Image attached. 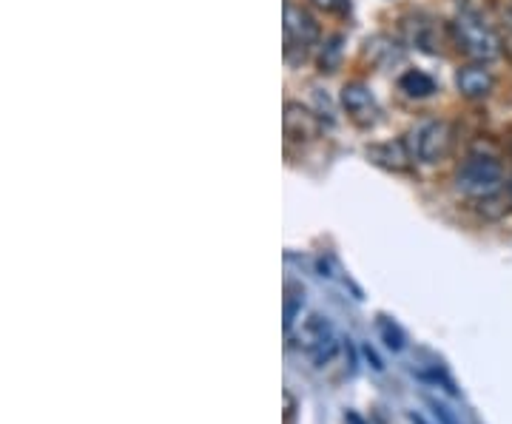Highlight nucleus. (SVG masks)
<instances>
[{"label": "nucleus", "instance_id": "nucleus-5", "mask_svg": "<svg viewBox=\"0 0 512 424\" xmlns=\"http://www.w3.org/2000/svg\"><path fill=\"white\" fill-rule=\"evenodd\" d=\"M282 126H285V137H288L291 143H299V146L313 143V140L319 137V131H322L319 117H316L308 106H302V103H285Z\"/></svg>", "mask_w": 512, "mask_h": 424}, {"label": "nucleus", "instance_id": "nucleus-10", "mask_svg": "<svg viewBox=\"0 0 512 424\" xmlns=\"http://www.w3.org/2000/svg\"><path fill=\"white\" fill-rule=\"evenodd\" d=\"M399 89H402L407 97H430V94H436V80L430 77V74L419 72V69H410V72H404L399 77Z\"/></svg>", "mask_w": 512, "mask_h": 424}, {"label": "nucleus", "instance_id": "nucleus-9", "mask_svg": "<svg viewBox=\"0 0 512 424\" xmlns=\"http://www.w3.org/2000/svg\"><path fill=\"white\" fill-rule=\"evenodd\" d=\"M402 35L410 46H416L421 52H439V40H436L439 29H436L433 20L424 18V15H407V18H402Z\"/></svg>", "mask_w": 512, "mask_h": 424}, {"label": "nucleus", "instance_id": "nucleus-13", "mask_svg": "<svg viewBox=\"0 0 512 424\" xmlns=\"http://www.w3.org/2000/svg\"><path fill=\"white\" fill-rule=\"evenodd\" d=\"M313 6L330 15H345L350 9V0H313Z\"/></svg>", "mask_w": 512, "mask_h": 424}, {"label": "nucleus", "instance_id": "nucleus-12", "mask_svg": "<svg viewBox=\"0 0 512 424\" xmlns=\"http://www.w3.org/2000/svg\"><path fill=\"white\" fill-rule=\"evenodd\" d=\"M379 331H382L384 345L390 351H402L404 348V333L399 331V325H393L390 319H379Z\"/></svg>", "mask_w": 512, "mask_h": 424}, {"label": "nucleus", "instance_id": "nucleus-7", "mask_svg": "<svg viewBox=\"0 0 512 424\" xmlns=\"http://www.w3.org/2000/svg\"><path fill=\"white\" fill-rule=\"evenodd\" d=\"M456 89L467 100H484L495 89V77L484 63H470L456 72Z\"/></svg>", "mask_w": 512, "mask_h": 424}, {"label": "nucleus", "instance_id": "nucleus-17", "mask_svg": "<svg viewBox=\"0 0 512 424\" xmlns=\"http://www.w3.org/2000/svg\"><path fill=\"white\" fill-rule=\"evenodd\" d=\"M510 197H512V185H510Z\"/></svg>", "mask_w": 512, "mask_h": 424}, {"label": "nucleus", "instance_id": "nucleus-8", "mask_svg": "<svg viewBox=\"0 0 512 424\" xmlns=\"http://www.w3.org/2000/svg\"><path fill=\"white\" fill-rule=\"evenodd\" d=\"M367 157L387 171H410V166H413V148L407 146V140L376 143V146L367 148Z\"/></svg>", "mask_w": 512, "mask_h": 424}, {"label": "nucleus", "instance_id": "nucleus-14", "mask_svg": "<svg viewBox=\"0 0 512 424\" xmlns=\"http://www.w3.org/2000/svg\"><path fill=\"white\" fill-rule=\"evenodd\" d=\"M293 288H288V302H285V331L293 328V319H296V311L302 308V296L291 294Z\"/></svg>", "mask_w": 512, "mask_h": 424}, {"label": "nucleus", "instance_id": "nucleus-4", "mask_svg": "<svg viewBox=\"0 0 512 424\" xmlns=\"http://www.w3.org/2000/svg\"><path fill=\"white\" fill-rule=\"evenodd\" d=\"M413 157L421 163H441L453 148V126L444 120H427L413 131Z\"/></svg>", "mask_w": 512, "mask_h": 424}, {"label": "nucleus", "instance_id": "nucleus-6", "mask_svg": "<svg viewBox=\"0 0 512 424\" xmlns=\"http://www.w3.org/2000/svg\"><path fill=\"white\" fill-rule=\"evenodd\" d=\"M342 106L350 114V120L359 123V126H373L379 120V114H382L379 106H376V97L370 94L365 83H348L342 89Z\"/></svg>", "mask_w": 512, "mask_h": 424}, {"label": "nucleus", "instance_id": "nucleus-16", "mask_svg": "<svg viewBox=\"0 0 512 424\" xmlns=\"http://www.w3.org/2000/svg\"><path fill=\"white\" fill-rule=\"evenodd\" d=\"M498 18H501V23H504L507 29H512V0H504V3L498 6Z\"/></svg>", "mask_w": 512, "mask_h": 424}, {"label": "nucleus", "instance_id": "nucleus-2", "mask_svg": "<svg viewBox=\"0 0 512 424\" xmlns=\"http://www.w3.org/2000/svg\"><path fill=\"white\" fill-rule=\"evenodd\" d=\"M456 188L470 200H493L504 191V166L493 154H470L458 166Z\"/></svg>", "mask_w": 512, "mask_h": 424}, {"label": "nucleus", "instance_id": "nucleus-11", "mask_svg": "<svg viewBox=\"0 0 512 424\" xmlns=\"http://www.w3.org/2000/svg\"><path fill=\"white\" fill-rule=\"evenodd\" d=\"M342 35H333L322 46V55H319V72H336L339 69V60H342Z\"/></svg>", "mask_w": 512, "mask_h": 424}, {"label": "nucleus", "instance_id": "nucleus-1", "mask_svg": "<svg viewBox=\"0 0 512 424\" xmlns=\"http://www.w3.org/2000/svg\"><path fill=\"white\" fill-rule=\"evenodd\" d=\"M450 35L458 49L467 57H473L476 63H490L495 57H501V37L484 15L458 9L456 20L450 23Z\"/></svg>", "mask_w": 512, "mask_h": 424}, {"label": "nucleus", "instance_id": "nucleus-15", "mask_svg": "<svg viewBox=\"0 0 512 424\" xmlns=\"http://www.w3.org/2000/svg\"><path fill=\"white\" fill-rule=\"evenodd\" d=\"M433 413H436L439 424H458V419L453 416V410H450L447 405H439V402H433Z\"/></svg>", "mask_w": 512, "mask_h": 424}, {"label": "nucleus", "instance_id": "nucleus-3", "mask_svg": "<svg viewBox=\"0 0 512 424\" xmlns=\"http://www.w3.org/2000/svg\"><path fill=\"white\" fill-rule=\"evenodd\" d=\"M319 43V23L302 6H285V55L305 57Z\"/></svg>", "mask_w": 512, "mask_h": 424}]
</instances>
